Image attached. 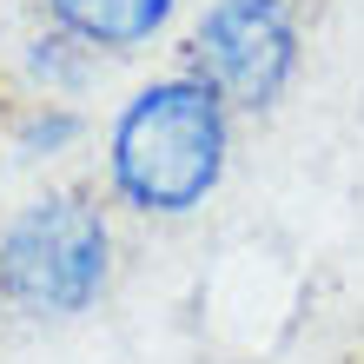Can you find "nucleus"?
I'll use <instances>...</instances> for the list:
<instances>
[{"label":"nucleus","instance_id":"nucleus-1","mask_svg":"<svg viewBox=\"0 0 364 364\" xmlns=\"http://www.w3.org/2000/svg\"><path fill=\"white\" fill-rule=\"evenodd\" d=\"M232 153V106L192 73L153 80L146 93H133V106L113 119L106 139V179L133 212H179L205 205V192L219 186Z\"/></svg>","mask_w":364,"mask_h":364},{"label":"nucleus","instance_id":"nucleus-2","mask_svg":"<svg viewBox=\"0 0 364 364\" xmlns=\"http://www.w3.org/2000/svg\"><path fill=\"white\" fill-rule=\"evenodd\" d=\"M113 278V225L93 192H47L0 232V298L27 318H73Z\"/></svg>","mask_w":364,"mask_h":364},{"label":"nucleus","instance_id":"nucleus-3","mask_svg":"<svg viewBox=\"0 0 364 364\" xmlns=\"http://www.w3.org/2000/svg\"><path fill=\"white\" fill-rule=\"evenodd\" d=\"M186 73L205 80L239 113H265L298 73L291 0H212L199 33H192V67Z\"/></svg>","mask_w":364,"mask_h":364},{"label":"nucleus","instance_id":"nucleus-4","mask_svg":"<svg viewBox=\"0 0 364 364\" xmlns=\"http://www.w3.org/2000/svg\"><path fill=\"white\" fill-rule=\"evenodd\" d=\"M40 14L53 20V33H67L73 47H100V53H133L146 47L173 0H40Z\"/></svg>","mask_w":364,"mask_h":364}]
</instances>
